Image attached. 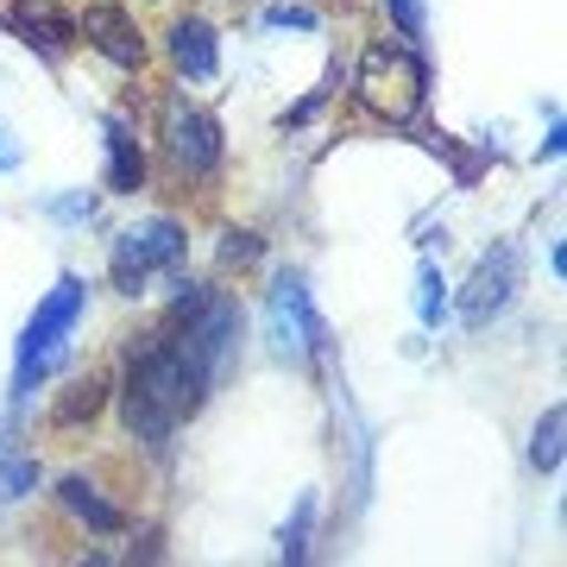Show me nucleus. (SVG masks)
<instances>
[{
  "instance_id": "obj_1",
  "label": "nucleus",
  "mask_w": 567,
  "mask_h": 567,
  "mask_svg": "<svg viewBox=\"0 0 567 567\" xmlns=\"http://www.w3.org/2000/svg\"><path fill=\"white\" fill-rule=\"evenodd\" d=\"M208 365L189 353L177 328L145 322L133 334H121V365H114V416H121L126 442L145 454H164L177 442V429H189L215 398Z\"/></svg>"
},
{
  "instance_id": "obj_11",
  "label": "nucleus",
  "mask_w": 567,
  "mask_h": 567,
  "mask_svg": "<svg viewBox=\"0 0 567 567\" xmlns=\"http://www.w3.org/2000/svg\"><path fill=\"white\" fill-rule=\"evenodd\" d=\"M102 196H152V140H145L140 107H102Z\"/></svg>"
},
{
  "instance_id": "obj_26",
  "label": "nucleus",
  "mask_w": 567,
  "mask_h": 567,
  "mask_svg": "<svg viewBox=\"0 0 567 567\" xmlns=\"http://www.w3.org/2000/svg\"><path fill=\"white\" fill-rule=\"evenodd\" d=\"M133 7H177V0H133Z\"/></svg>"
},
{
  "instance_id": "obj_13",
  "label": "nucleus",
  "mask_w": 567,
  "mask_h": 567,
  "mask_svg": "<svg viewBox=\"0 0 567 567\" xmlns=\"http://www.w3.org/2000/svg\"><path fill=\"white\" fill-rule=\"evenodd\" d=\"M0 25L39 63H70L82 51L76 7H63V0H0Z\"/></svg>"
},
{
  "instance_id": "obj_25",
  "label": "nucleus",
  "mask_w": 567,
  "mask_h": 567,
  "mask_svg": "<svg viewBox=\"0 0 567 567\" xmlns=\"http://www.w3.org/2000/svg\"><path fill=\"white\" fill-rule=\"evenodd\" d=\"M548 271H555V284H561V278H567V246H561V240L548 246Z\"/></svg>"
},
{
  "instance_id": "obj_20",
  "label": "nucleus",
  "mask_w": 567,
  "mask_h": 567,
  "mask_svg": "<svg viewBox=\"0 0 567 567\" xmlns=\"http://www.w3.org/2000/svg\"><path fill=\"white\" fill-rule=\"evenodd\" d=\"M379 13L404 44H416V51L429 44V0H379Z\"/></svg>"
},
{
  "instance_id": "obj_22",
  "label": "nucleus",
  "mask_w": 567,
  "mask_h": 567,
  "mask_svg": "<svg viewBox=\"0 0 567 567\" xmlns=\"http://www.w3.org/2000/svg\"><path fill=\"white\" fill-rule=\"evenodd\" d=\"M334 95H341V76H328L322 89H316V95H303L297 107H284V114H278V133H297V126H309L328 102H334Z\"/></svg>"
},
{
  "instance_id": "obj_16",
  "label": "nucleus",
  "mask_w": 567,
  "mask_h": 567,
  "mask_svg": "<svg viewBox=\"0 0 567 567\" xmlns=\"http://www.w3.org/2000/svg\"><path fill=\"white\" fill-rule=\"evenodd\" d=\"M529 473H543V480H555L567 461V404H548L536 423H529V447H524Z\"/></svg>"
},
{
  "instance_id": "obj_21",
  "label": "nucleus",
  "mask_w": 567,
  "mask_h": 567,
  "mask_svg": "<svg viewBox=\"0 0 567 567\" xmlns=\"http://www.w3.org/2000/svg\"><path fill=\"white\" fill-rule=\"evenodd\" d=\"M95 215H102V189H63V196L44 203V221L58 227H89Z\"/></svg>"
},
{
  "instance_id": "obj_9",
  "label": "nucleus",
  "mask_w": 567,
  "mask_h": 567,
  "mask_svg": "<svg viewBox=\"0 0 567 567\" xmlns=\"http://www.w3.org/2000/svg\"><path fill=\"white\" fill-rule=\"evenodd\" d=\"M152 58L164 63V76L183 82V89H208V82H221V25L208 20L203 7H164L158 32H152Z\"/></svg>"
},
{
  "instance_id": "obj_14",
  "label": "nucleus",
  "mask_w": 567,
  "mask_h": 567,
  "mask_svg": "<svg viewBox=\"0 0 567 567\" xmlns=\"http://www.w3.org/2000/svg\"><path fill=\"white\" fill-rule=\"evenodd\" d=\"M44 480H51V473H44L39 447L13 442V429H0V511H13V505H25V498H39Z\"/></svg>"
},
{
  "instance_id": "obj_12",
  "label": "nucleus",
  "mask_w": 567,
  "mask_h": 567,
  "mask_svg": "<svg viewBox=\"0 0 567 567\" xmlns=\"http://www.w3.org/2000/svg\"><path fill=\"white\" fill-rule=\"evenodd\" d=\"M114 416V365H82L70 372L58 391H51V404H44V435H58V442H82V435H95V429Z\"/></svg>"
},
{
  "instance_id": "obj_24",
  "label": "nucleus",
  "mask_w": 567,
  "mask_h": 567,
  "mask_svg": "<svg viewBox=\"0 0 567 567\" xmlns=\"http://www.w3.org/2000/svg\"><path fill=\"white\" fill-rule=\"evenodd\" d=\"M561 140H567V126H561V107H548V140L536 158H561Z\"/></svg>"
},
{
  "instance_id": "obj_19",
  "label": "nucleus",
  "mask_w": 567,
  "mask_h": 567,
  "mask_svg": "<svg viewBox=\"0 0 567 567\" xmlns=\"http://www.w3.org/2000/svg\"><path fill=\"white\" fill-rule=\"evenodd\" d=\"M259 25H271V32H322V7L316 0H265Z\"/></svg>"
},
{
  "instance_id": "obj_2",
  "label": "nucleus",
  "mask_w": 567,
  "mask_h": 567,
  "mask_svg": "<svg viewBox=\"0 0 567 567\" xmlns=\"http://www.w3.org/2000/svg\"><path fill=\"white\" fill-rule=\"evenodd\" d=\"M145 140H152V189L177 196V203H208L227 177V126L221 114L189 95L183 82L158 89L152 102V121H145Z\"/></svg>"
},
{
  "instance_id": "obj_17",
  "label": "nucleus",
  "mask_w": 567,
  "mask_h": 567,
  "mask_svg": "<svg viewBox=\"0 0 567 567\" xmlns=\"http://www.w3.org/2000/svg\"><path fill=\"white\" fill-rule=\"evenodd\" d=\"M447 309H454V284H447V271L435 259H423V265H416V322L442 328Z\"/></svg>"
},
{
  "instance_id": "obj_23",
  "label": "nucleus",
  "mask_w": 567,
  "mask_h": 567,
  "mask_svg": "<svg viewBox=\"0 0 567 567\" xmlns=\"http://www.w3.org/2000/svg\"><path fill=\"white\" fill-rule=\"evenodd\" d=\"M25 171V145H20V133L0 121V177H20Z\"/></svg>"
},
{
  "instance_id": "obj_8",
  "label": "nucleus",
  "mask_w": 567,
  "mask_h": 567,
  "mask_svg": "<svg viewBox=\"0 0 567 567\" xmlns=\"http://www.w3.org/2000/svg\"><path fill=\"white\" fill-rule=\"evenodd\" d=\"M524 271H529V259H524V246L517 240H492L480 259H473V271L461 278V290H454V322L466 328V334H486L492 322H505L511 316V303H517V290H524Z\"/></svg>"
},
{
  "instance_id": "obj_18",
  "label": "nucleus",
  "mask_w": 567,
  "mask_h": 567,
  "mask_svg": "<svg viewBox=\"0 0 567 567\" xmlns=\"http://www.w3.org/2000/svg\"><path fill=\"white\" fill-rule=\"evenodd\" d=\"M316 517H322V492H303V498H297V511H290V517H284V529H278V555H284V561H303V555H309Z\"/></svg>"
},
{
  "instance_id": "obj_7",
  "label": "nucleus",
  "mask_w": 567,
  "mask_h": 567,
  "mask_svg": "<svg viewBox=\"0 0 567 567\" xmlns=\"http://www.w3.org/2000/svg\"><path fill=\"white\" fill-rule=\"evenodd\" d=\"M44 486H51V511L76 529L82 543H114V536L140 529L133 505L121 498V486L107 480L102 466H63L58 480H44Z\"/></svg>"
},
{
  "instance_id": "obj_3",
  "label": "nucleus",
  "mask_w": 567,
  "mask_h": 567,
  "mask_svg": "<svg viewBox=\"0 0 567 567\" xmlns=\"http://www.w3.org/2000/svg\"><path fill=\"white\" fill-rule=\"evenodd\" d=\"M429 51L404 44L398 32H372L353 58V76H347V102L353 114L372 126H416L429 114Z\"/></svg>"
},
{
  "instance_id": "obj_5",
  "label": "nucleus",
  "mask_w": 567,
  "mask_h": 567,
  "mask_svg": "<svg viewBox=\"0 0 567 567\" xmlns=\"http://www.w3.org/2000/svg\"><path fill=\"white\" fill-rule=\"evenodd\" d=\"M265 353L290 372H328L334 360V334H328L322 309H316V290H309L303 265H271L265 278Z\"/></svg>"
},
{
  "instance_id": "obj_10",
  "label": "nucleus",
  "mask_w": 567,
  "mask_h": 567,
  "mask_svg": "<svg viewBox=\"0 0 567 567\" xmlns=\"http://www.w3.org/2000/svg\"><path fill=\"white\" fill-rule=\"evenodd\" d=\"M76 32L82 44L107 63V70H121V76H152V25H145V7L133 0H82L76 7Z\"/></svg>"
},
{
  "instance_id": "obj_15",
  "label": "nucleus",
  "mask_w": 567,
  "mask_h": 567,
  "mask_svg": "<svg viewBox=\"0 0 567 567\" xmlns=\"http://www.w3.org/2000/svg\"><path fill=\"white\" fill-rule=\"evenodd\" d=\"M271 252L265 227L252 221H221V240H215V278H252Z\"/></svg>"
},
{
  "instance_id": "obj_6",
  "label": "nucleus",
  "mask_w": 567,
  "mask_h": 567,
  "mask_svg": "<svg viewBox=\"0 0 567 567\" xmlns=\"http://www.w3.org/2000/svg\"><path fill=\"white\" fill-rule=\"evenodd\" d=\"M189 221H183L177 208H152V215H140V221H126L114 240H107V290L114 297H126V303H145L152 297V284L171 278V271H183L189 265Z\"/></svg>"
},
{
  "instance_id": "obj_4",
  "label": "nucleus",
  "mask_w": 567,
  "mask_h": 567,
  "mask_svg": "<svg viewBox=\"0 0 567 567\" xmlns=\"http://www.w3.org/2000/svg\"><path fill=\"white\" fill-rule=\"evenodd\" d=\"M82 316H89V278L82 271H58V284L39 297V309L25 316L20 341H13V385H7L13 416L70 365V341H76Z\"/></svg>"
}]
</instances>
